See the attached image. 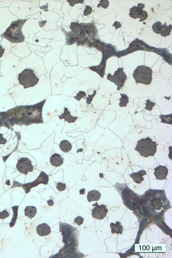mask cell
Segmentation results:
<instances>
[{
	"mask_svg": "<svg viewBox=\"0 0 172 258\" xmlns=\"http://www.w3.org/2000/svg\"><path fill=\"white\" fill-rule=\"evenodd\" d=\"M111 229V232L113 234H122L123 232V227L121 225L120 222L117 221L115 224L111 223L110 224Z\"/></svg>",
	"mask_w": 172,
	"mask_h": 258,
	"instance_id": "5bb4252c",
	"label": "cell"
},
{
	"mask_svg": "<svg viewBox=\"0 0 172 258\" xmlns=\"http://www.w3.org/2000/svg\"><path fill=\"white\" fill-rule=\"evenodd\" d=\"M152 71L151 68L144 65L138 66L134 71L133 77L137 84L149 85L152 81Z\"/></svg>",
	"mask_w": 172,
	"mask_h": 258,
	"instance_id": "3957f363",
	"label": "cell"
},
{
	"mask_svg": "<svg viewBox=\"0 0 172 258\" xmlns=\"http://www.w3.org/2000/svg\"><path fill=\"white\" fill-rule=\"evenodd\" d=\"M159 117L161 119V122L172 125V114L166 115H161Z\"/></svg>",
	"mask_w": 172,
	"mask_h": 258,
	"instance_id": "d6986e66",
	"label": "cell"
},
{
	"mask_svg": "<svg viewBox=\"0 0 172 258\" xmlns=\"http://www.w3.org/2000/svg\"><path fill=\"white\" fill-rule=\"evenodd\" d=\"M157 145L151 138L147 137L146 139H140L137 142L135 150L138 151L142 156L145 157L150 156H153L156 152V146Z\"/></svg>",
	"mask_w": 172,
	"mask_h": 258,
	"instance_id": "7a4b0ae2",
	"label": "cell"
},
{
	"mask_svg": "<svg viewBox=\"0 0 172 258\" xmlns=\"http://www.w3.org/2000/svg\"><path fill=\"white\" fill-rule=\"evenodd\" d=\"M112 26H114L116 30L118 29V28L121 27V24L117 21L114 22V23L113 24Z\"/></svg>",
	"mask_w": 172,
	"mask_h": 258,
	"instance_id": "d590c367",
	"label": "cell"
},
{
	"mask_svg": "<svg viewBox=\"0 0 172 258\" xmlns=\"http://www.w3.org/2000/svg\"><path fill=\"white\" fill-rule=\"evenodd\" d=\"M67 1L69 2L71 7H73L75 4L83 3L84 1H81H81L80 0H69V1Z\"/></svg>",
	"mask_w": 172,
	"mask_h": 258,
	"instance_id": "1f68e13d",
	"label": "cell"
},
{
	"mask_svg": "<svg viewBox=\"0 0 172 258\" xmlns=\"http://www.w3.org/2000/svg\"><path fill=\"white\" fill-rule=\"evenodd\" d=\"M147 175V172L144 170H142L137 172H134L130 175L134 182L137 184H141L142 181L144 180L143 176Z\"/></svg>",
	"mask_w": 172,
	"mask_h": 258,
	"instance_id": "8fae6325",
	"label": "cell"
},
{
	"mask_svg": "<svg viewBox=\"0 0 172 258\" xmlns=\"http://www.w3.org/2000/svg\"><path fill=\"white\" fill-rule=\"evenodd\" d=\"M148 17V14L147 11L143 10L142 11L140 12L138 18L140 19V22L146 20Z\"/></svg>",
	"mask_w": 172,
	"mask_h": 258,
	"instance_id": "484cf974",
	"label": "cell"
},
{
	"mask_svg": "<svg viewBox=\"0 0 172 258\" xmlns=\"http://www.w3.org/2000/svg\"><path fill=\"white\" fill-rule=\"evenodd\" d=\"M18 80L25 89L35 86L39 81V78L36 76L34 71L28 69H25L19 74Z\"/></svg>",
	"mask_w": 172,
	"mask_h": 258,
	"instance_id": "277c9868",
	"label": "cell"
},
{
	"mask_svg": "<svg viewBox=\"0 0 172 258\" xmlns=\"http://www.w3.org/2000/svg\"><path fill=\"white\" fill-rule=\"evenodd\" d=\"M129 12V16L130 17L134 19L138 18L139 15L141 12L136 6H134L131 8Z\"/></svg>",
	"mask_w": 172,
	"mask_h": 258,
	"instance_id": "ac0fdd59",
	"label": "cell"
},
{
	"mask_svg": "<svg viewBox=\"0 0 172 258\" xmlns=\"http://www.w3.org/2000/svg\"><path fill=\"white\" fill-rule=\"evenodd\" d=\"M24 211L25 215L31 219L35 216L37 213V208L34 206H27L26 207Z\"/></svg>",
	"mask_w": 172,
	"mask_h": 258,
	"instance_id": "9a60e30c",
	"label": "cell"
},
{
	"mask_svg": "<svg viewBox=\"0 0 172 258\" xmlns=\"http://www.w3.org/2000/svg\"><path fill=\"white\" fill-rule=\"evenodd\" d=\"M4 51H5V49H3L2 46H0V58L3 56Z\"/></svg>",
	"mask_w": 172,
	"mask_h": 258,
	"instance_id": "74e56055",
	"label": "cell"
},
{
	"mask_svg": "<svg viewBox=\"0 0 172 258\" xmlns=\"http://www.w3.org/2000/svg\"><path fill=\"white\" fill-rule=\"evenodd\" d=\"M100 3L98 4L97 7H102L104 9H106L109 6V2L107 0H101L99 1Z\"/></svg>",
	"mask_w": 172,
	"mask_h": 258,
	"instance_id": "83f0119b",
	"label": "cell"
},
{
	"mask_svg": "<svg viewBox=\"0 0 172 258\" xmlns=\"http://www.w3.org/2000/svg\"><path fill=\"white\" fill-rule=\"evenodd\" d=\"M60 119H64L65 121H67V122L70 123H74L76 121L78 117H73L71 115L70 112L68 109L66 107L64 108V112L63 113L58 116Z\"/></svg>",
	"mask_w": 172,
	"mask_h": 258,
	"instance_id": "30bf717a",
	"label": "cell"
},
{
	"mask_svg": "<svg viewBox=\"0 0 172 258\" xmlns=\"http://www.w3.org/2000/svg\"><path fill=\"white\" fill-rule=\"evenodd\" d=\"M96 94V91L95 90L93 91V93L92 95H88V97L87 98V104H91L93 97L95 96Z\"/></svg>",
	"mask_w": 172,
	"mask_h": 258,
	"instance_id": "d6a6232c",
	"label": "cell"
},
{
	"mask_svg": "<svg viewBox=\"0 0 172 258\" xmlns=\"http://www.w3.org/2000/svg\"><path fill=\"white\" fill-rule=\"evenodd\" d=\"M85 189H82L80 190L79 193L81 195H83L85 193Z\"/></svg>",
	"mask_w": 172,
	"mask_h": 258,
	"instance_id": "ab89813d",
	"label": "cell"
},
{
	"mask_svg": "<svg viewBox=\"0 0 172 258\" xmlns=\"http://www.w3.org/2000/svg\"><path fill=\"white\" fill-rule=\"evenodd\" d=\"M36 230L37 234L40 236H47L51 232L50 226L46 223L38 225L36 228Z\"/></svg>",
	"mask_w": 172,
	"mask_h": 258,
	"instance_id": "9c48e42d",
	"label": "cell"
},
{
	"mask_svg": "<svg viewBox=\"0 0 172 258\" xmlns=\"http://www.w3.org/2000/svg\"><path fill=\"white\" fill-rule=\"evenodd\" d=\"M151 205L153 209L159 210L162 207V204L159 199H155L152 201Z\"/></svg>",
	"mask_w": 172,
	"mask_h": 258,
	"instance_id": "603a6c76",
	"label": "cell"
},
{
	"mask_svg": "<svg viewBox=\"0 0 172 258\" xmlns=\"http://www.w3.org/2000/svg\"><path fill=\"white\" fill-rule=\"evenodd\" d=\"M83 222L84 218L81 216H79L77 217L74 220L75 222L76 223L78 226H80L82 224Z\"/></svg>",
	"mask_w": 172,
	"mask_h": 258,
	"instance_id": "4dcf8cb0",
	"label": "cell"
},
{
	"mask_svg": "<svg viewBox=\"0 0 172 258\" xmlns=\"http://www.w3.org/2000/svg\"><path fill=\"white\" fill-rule=\"evenodd\" d=\"M19 205L17 206H14L12 207L13 211V218H12L11 222L10 224V227H13L15 224L17 218V217L18 215V210L19 209Z\"/></svg>",
	"mask_w": 172,
	"mask_h": 258,
	"instance_id": "44dd1931",
	"label": "cell"
},
{
	"mask_svg": "<svg viewBox=\"0 0 172 258\" xmlns=\"http://www.w3.org/2000/svg\"><path fill=\"white\" fill-rule=\"evenodd\" d=\"M107 79L110 81L114 82L117 86V90H120L124 85L127 79V76L123 71V68L121 67L118 69L114 75H112L111 73H108L107 76Z\"/></svg>",
	"mask_w": 172,
	"mask_h": 258,
	"instance_id": "5b68a950",
	"label": "cell"
},
{
	"mask_svg": "<svg viewBox=\"0 0 172 258\" xmlns=\"http://www.w3.org/2000/svg\"><path fill=\"white\" fill-rule=\"evenodd\" d=\"M172 29V26L170 25L168 26L167 25H161L160 34L162 37H166L169 36Z\"/></svg>",
	"mask_w": 172,
	"mask_h": 258,
	"instance_id": "e0dca14e",
	"label": "cell"
},
{
	"mask_svg": "<svg viewBox=\"0 0 172 258\" xmlns=\"http://www.w3.org/2000/svg\"><path fill=\"white\" fill-rule=\"evenodd\" d=\"M26 21V19H18L12 22L1 37L13 44L23 42L25 37L22 34V29Z\"/></svg>",
	"mask_w": 172,
	"mask_h": 258,
	"instance_id": "6da1fadb",
	"label": "cell"
},
{
	"mask_svg": "<svg viewBox=\"0 0 172 258\" xmlns=\"http://www.w3.org/2000/svg\"><path fill=\"white\" fill-rule=\"evenodd\" d=\"M120 95L121 97L120 100V102L119 106L120 107H126L128 103H129V97L126 94H120Z\"/></svg>",
	"mask_w": 172,
	"mask_h": 258,
	"instance_id": "ffe728a7",
	"label": "cell"
},
{
	"mask_svg": "<svg viewBox=\"0 0 172 258\" xmlns=\"http://www.w3.org/2000/svg\"><path fill=\"white\" fill-rule=\"evenodd\" d=\"M48 203L50 206H52L54 205V202L52 199H50L47 201Z\"/></svg>",
	"mask_w": 172,
	"mask_h": 258,
	"instance_id": "f35d334b",
	"label": "cell"
},
{
	"mask_svg": "<svg viewBox=\"0 0 172 258\" xmlns=\"http://www.w3.org/2000/svg\"><path fill=\"white\" fill-rule=\"evenodd\" d=\"M66 187V184L61 182L57 183V188L59 191H62L65 190Z\"/></svg>",
	"mask_w": 172,
	"mask_h": 258,
	"instance_id": "f546056e",
	"label": "cell"
},
{
	"mask_svg": "<svg viewBox=\"0 0 172 258\" xmlns=\"http://www.w3.org/2000/svg\"><path fill=\"white\" fill-rule=\"evenodd\" d=\"M16 168L21 173L26 175L28 172H32L34 166L31 162L27 158H22L18 160Z\"/></svg>",
	"mask_w": 172,
	"mask_h": 258,
	"instance_id": "8992f818",
	"label": "cell"
},
{
	"mask_svg": "<svg viewBox=\"0 0 172 258\" xmlns=\"http://www.w3.org/2000/svg\"><path fill=\"white\" fill-rule=\"evenodd\" d=\"M154 173L157 179L162 180L167 179V176L168 173V170L165 166H159L154 169Z\"/></svg>",
	"mask_w": 172,
	"mask_h": 258,
	"instance_id": "ba28073f",
	"label": "cell"
},
{
	"mask_svg": "<svg viewBox=\"0 0 172 258\" xmlns=\"http://www.w3.org/2000/svg\"><path fill=\"white\" fill-rule=\"evenodd\" d=\"M70 28L73 33L78 32L81 28V26L78 22H73L71 23Z\"/></svg>",
	"mask_w": 172,
	"mask_h": 258,
	"instance_id": "cb8c5ba5",
	"label": "cell"
},
{
	"mask_svg": "<svg viewBox=\"0 0 172 258\" xmlns=\"http://www.w3.org/2000/svg\"><path fill=\"white\" fill-rule=\"evenodd\" d=\"M3 134H0V145H5L7 142V139L3 137Z\"/></svg>",
	"mask_w": 172,
	"mask_h": 258,
	"instance_id": "e575fe53",
	"label": "cell"
},
{
	"mask_svg": "<svg viewBox=\"0 0 172 258\" xmlns=\"http://www.w3.org/2000/svg\"><path fill=\"white\" fill-rule=\"evenodd\" d=\"M101 195V194L97 190H91L87 194V201L89 202L99 201L100 199Z\"/></svg>",
	"mask_w": 172,
	"mask_h": 258,
	"instance_id": "4fadbf2b",
	"label": "cell"
},
{
	"mask_svg": "<svg viewBox=\"0 0 172 258\" xmlns=\"http://www.w3.org/2000/svg\"><path fill=\"white\" fill-rule=\"evenodd\" d=\"M146 104L145 109L148 111H151L152 109V108L155 106L156 103H153V102H151L150 100H146Z\"/></svg>",
	"mask_w": 172,
	"mask_h": 258,
	"instance_id": "4316f807",
	"label": "cell"
},
{
	"mask_svg": "<svg viewBox=\"0 0 172 258\" xmlns=\"http://www.w3.org/2000/svg\"><path fill=\"white\" fill-rule=\"evenodd\" d=\"M87 96V94L86 92L83 91H79L76 94V96L74 97V98L78 101H80L81 99H85Z\"/></svg>",
	"mask_w": 172,
	"mask_h": 258,
	"instance_id": "d4e9b609",
	"label": "cell"
},
{
	"mask_svg": "<svg viewBox=\"0 0 172 258\" xmlns=\"http://www.w3.org/2000/svg\"><path fill=\"white\" fill-rule=\"evenodd\" d=\"M138 7H137V8L138 9V10H140V11H143V8H144L145 5L144 4L142 3H139L138 4Z\"/></svg>",
	"mask_w": 172,
	"mask_h": 258,
	"instance_id": "8d00e7d4",
	"label": "cell"
},
{
	"mask_svg": "<svg viewBox=\"0 0 172 258\" xmlns=\"http://www.w3.org/2000/svg\"><path fill=\"white\" fill-rule=\"evenodd\" d=\"M161 25L162 24L160 22H157L153 24L152 26V29L153 30V32L157 34H160Z\"/></svg>",
	"mask_w": 172,
	"mask_h": 258,
	"instance_id": "7402d4cb",
	"label": "cell"
},
{
	"mask_svg": "<svg viewBox=\"0 0 172 258\" xmlns=\"http://www.w3.org/2000/svg\"><path fill=\"white\" fill-rule=\"evenodd\" d=\"M92 8L89 6H86V8L84 13V15L87 16L88 15H90L92 13Z\"/></svg>",
	"mask_w": 172,
	"mask_h": 258,
	"instance_id": "836d02e7",
	"label": "cell"
},
{
	"mask_svg": "<svg viewBox=\"0 0 172 258\" xmlns=\"http://www.w3.org/2000/svg\"><path fill=\"white\" fill-rule=\"evenodd\" d=\"M9 215V213L6 210H3L2 212H0V219H4L8 217Z\"/></svg>",
	"mask_w": 172,
	"mask_h": 258,
	"instance_id": "f1b7e54d",
	"label": "cell"
},
{
	"mask_svg": "<svg viewBox=\"0 0 172 258\" xmlns=\"http://www.w3.org/2000/svg\"><path fill=\"white\" fill-rule=\"evenodd\" d=\"M50 162L52 166L55 167H58L62 165L63 160L60 154H53L51 157Z\"/></svg>",
	"mask_w": 172,
	"mask_h": 258,
	"instance_id": "7c38bea8",
	"label": "cell"
},
{
	"mask_svg": "<svg viewBox=\"0 0 172 258\" xmlns=\"http://www.w3.org/2000/svg\"><path fill=\"white\" fill-rule=\"evenodd\" d=\"M60 149L65 152H68L71 150L72 146L68 141L66 140L62 141L59 145Z\"/></svg>",
	"mask_w": 172,
	"mask_h": 258,
	"instance_id": "2e32d148",
	"label": "cell"
},
{
	"mask_svg": "<svg viewBox=\"0 0 172 258\" xmlns=\"http://www.w3.org/2000/svg\"><path fill=\"white\" fill-rule=\"evenodd\" d=\"M93 206H95L92 211V215L93 218L102 220L106 216L108 210L105 205H98L97 202H96L93 204Z\"/></svg>",
	"mask_w": 172,
	"mask_h": 258,
	"instance_id": "52a82bcc",
	"label": "cell"
}]
</instances>
